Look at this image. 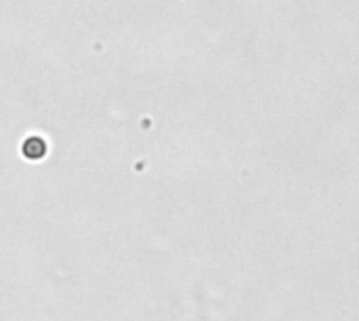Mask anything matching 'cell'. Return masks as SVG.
Returning <instances> with one entry per match:
<instances>
[{"label":"cell","mask_w":359,"mask_h":321,"mask_svg":"<svg viewBox=\"0 0 359 321\" xmlns=\"http://www.w3.org/2000/svg\"><path fill=\"white\" fill-rule=\"evenodd\" d=\"M44 153H46V143H44L40 137H29V139L23 143V156H25V158H29V160H40Z\"/></svg>","instance_id":"obj_1"}]
</instances>
